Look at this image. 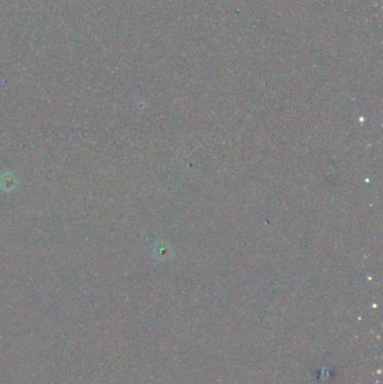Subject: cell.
Segmentation results:
<instances>
[{"instance_id": "cell-1", "label": "cell", "mask_w": 383, "mask_h": 384, "mask_svg": "<svg viewBox=\"0 0 383 384\" xmlns=\"http://www.w3.org/2000/svg\"><path fill=\"white\" fill-rule=\"evenodd\" d=\"M17 184L16 178L12 173H4L0 175V189L4 191H13Z\"/></svg>"}]
</instances>
